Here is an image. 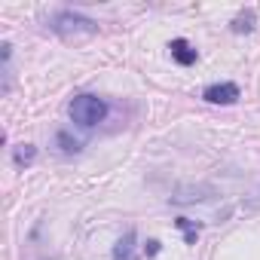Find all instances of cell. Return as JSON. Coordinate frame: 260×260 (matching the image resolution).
<instances>
[{
    "instance_id": "2",
    "label": "cell",
    "mask_w": 260,
    "mask_h": 260,
    "mask_svg": "<svg viewBox=\"0 0 260 260\" xmlns=\"http://www.w3.org/2000/svg\"><path fill=\"white\" fill-rule=\"evenodd\" d=\"M68 113H71V119H74L77 125H83V128H92V125H98V122L107 116V104H104L98 95H89V92H83V95H74V98H71V107H68Z\"/></svg>"
},
{
    "instance_id": "11",
    "label": "cell",
    "mask_w": 260,
    "mask_h": 260,
    "mask_svg": "<svg viewBox=\"0 0 260 260\" xmlns=\"http://www.w3.org/2000/svg\"><path fill=\"white\" fill-rule=\"evenodd\" d=\"M144 254H147V257H156V254H159V242H156V239H150V242L144 245Z\"/></svg>"
},
{
    "instance_id": "7",
    "label": "cell",
    "mask_w": 260,
    "mask_h": 260,
    "mask_svg": "<svg viewBox=\"0 0 260 260\" xmlns=\"http://www.w3.org/2000/svg\"><path fill=\"white\" fill-rule=\"evenodd\" d=\"M34 159H37V147H34V144H19V147L13 150V162H16V169H28Z\"/></svg>"
},
{
    "instance_id": "5",
    "label": "cell",
    "mask_w": 260,
    "mask_h": 260,
    "mask_svg": "<svg viewBox=\"0 0 260 260\" xmlns=\"http://www.w3.org/2000/svg\"><path fill=\"white\" fill-rule=\"evenodd\" d=\"M169 49H172V58H175L178 64H184V68H187V64H196V58H199V52H196L187 40H181V37H178V40H172V43H169Z\"/></svg>"
},
{
    "instance_id": "9",
    "label": "cell",
    "mask_w": 260,
    "mask_h": 260,
    "mask_svg": "<svg viewBox=\"0 0 260 260\" xmlns=\"http://www.w3.org/2000/svg\"><path fill=\"white\" fill-rule=\"evenodd\" d=\"M254 22H257V19H254V13L248 10V13H242V16L233 19V31H236V34H251V31H254Z\"/></svg>"
},
{
    "instance_id": "8",
    "label": "cell",
    "mask_w": 260,
    "mask_h": 260,
    "mask_svg": "<svg viewBox=\"0 0 260 260\" xmlns=\"http://www.w3.org/2000/svg\"><path fill=\"white\" fill-rule=\"evenodd\" d=\"M55 144H58V150H61L64 156H74V153H80V150H83V141L71 138V132H64V128L55 135Z\"/></svg>"
},
{
    "instance_id": "1",
    "label": "cell",
    "mask_w": 260,
    "mask_h": 260,
    "mask_svg": "<svg viewBox=\"0 0 260 260\" xmlns=\"http://www.w3.org/2000/svg\"><path fill=\"white\" fill-rule=\"evenodd\" d=\"M49 28L61 37V40H77V37H92L98 34V22L83 16V13H74V10H61V13H52L49 16Z\"/></svg>"
},
{
    "instance_id": "6",
    "label": "cell",
    "mask_w": 260,
    "mask_h": 260,
    "mask_svg": "<svg viewBox=\"0 0 260 260\" xmlns=\"http://www.w3.org/2000/svg\"><path fill=\"white\" fill-rule=\"evenodd\" d=\"M113 260H138V251H135V233L128 230L116 245H113Z\"/></svg>"
},
{
    "instance_id": "4",
    "label": "cell",
    "mask_w": 260,
    "mask_h": 260,
    "mask_svg": "<svg viewBox=\"0 0 260 260\" xmlns=\"http://www.w3.org/2000/svg\"><path fill=\"white\" fill-rule=\"evenodd\" d=\"M214 196V190L211 187H184V190H178L175 196H172V202L175 205H190V202H205V199H211Z\"/></svg>"
},
{
    "instance_id": "3",
    "label": "cell",
    "mask_w": 260,
    "mask_h": 260,
    "mask_svg": "<svg viewBox=\"0 0 260 260\" xmlns=\"http://www.w3.org/2000/svg\"><path fill=\"white\" fill-rule=\"evenodd\" d=\"M202 98L208 104H236L239 101V86L236 83H214L202 92Z\"/></svg>"
},
{
    "instance_id": "10",
    "label": "cell",
    "mask_w": 260,
    "mask_h": 260,
    "mask_svg": "<svg viewBox=\"0 0 260 260\" xmlns=\"http://www.w3.org/2000/svg\"><path fill=\"white\" fill-rule=\"evenodd\" d=\"M175 223L184 230V236H187V245H196V236H199V223H193V220H187V217H178Z\"/></svg>"
}]
</instances>
